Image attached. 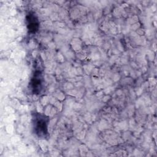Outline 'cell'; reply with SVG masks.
I'll return each mask as SVG.
<instances>
[{"mask_svg":"<svg viewBox=\"0 0 157 157\" xmlns=\"http://www.w3.org/2000/svg\"><path fill=\"white\" fill-rule=\"evenodd\" d=\"M28 21L29 30H30V31H33V33H35L38 28V22L36 19L34 15H29Z\"/></svg>","mask_w":157,"mask_h":157,"instance_id":"7a4b0ae2","label":"cell"},{"mask_svg":"<svg viewBox=\"0 0 157 157\" xmlns=\"http://www.w3.org/2000/svg\"><path fill=\"white\" fill-rule=\"evenodd\" d=\"M34 131L39 137H44L47 134V125L48 119L45 115L41 114H35L33 117Z\"/></svg>","mask_w":157,"mask_h":157,"instance_id":"6da1fadb","label":"cell"}]
</instances>
